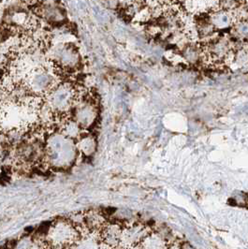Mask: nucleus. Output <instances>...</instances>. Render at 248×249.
<instances>
[{
	"mask_svg": "<svg viewBox=\"0 0 248 249\" xmlns=\"http://www.w3.org/2000/svg\"><path fill=\"white\" fill-rule=\"evenodd\" d=\"M46 159L45 145L37 139H25L15 145L13 160L22 164L31 166Z\"/></svg>",
	"mask_w": 248,
	"mask_h": 249,
	"instance_id": "nucleus-7",
	"label": "nucleus"
},
{
	"mask_svg": "<svg viewBox=\"0 0 248 249\" xmlns=\"http://www.w3.org/2000/svg\"><path fill=\"white\" fill-rule=\"evenodd\" d=\"M40 16L45 23L52 25L64 24L67 21V12L58 3H43L40 7Z\"/></svg>",
	"mask_w": 248,
	"mask_h": 249,
	"instance_id": "nucleus-11",
	"label": "nucleus"
},
{
	"mask_svg": "<svg viewBox=\"0 0 248 249\" xmlns=\"http://www.w3.org/2000/svg\"><path fill=\"white\" fill-rule=\"evenodd\" d=\"M18 1L23 2V3H33V2H35L36 0H18Z\"/></svg>",
	"mask_w": 248,
	"mask_h": 249,
	"instance_id": "nucleus-18",
	"label": "nucleus"
},
{
	"mask_svg": "<svg viewBox=\"0 0 248 249\" xmlns=\"http://www.w3.org/2000/svg\"><path fill=\"white\" fill-rule=\"evenodd\" d=\"M51 64L58 72L73 73L82 65V56L73 43H62L54 46L48 57Z\"/></svg>",
	"mask_w": 248,
	"mask_h": 249,
	"instance_id": "nucleus-5",
	"label": "nucleus"
},
{
	"mask_svg": "<svg viewBox=\"0 0 248 249\" xmlns=\"http://www.w3.org/2000/svg\"><path fill=\"white\" fill-rule=\"evenodd\" d=\"M152 230L153 228L138 222L125 225L122 230L119 249H140L142 242Z\"/></svg>",
	"mask_w": 248,
	"mask_h": 249,
	"instance_id": "nucleus-9",
	"label": "nucleus"
},
{
	"mask_svg": "<svg viewBox=\"0 0 248 249\" xmlns=\"http://www.w3.org/2000/svg\"><path fill=\"white\" fill-rule=\"evenodd\" d=\"M123 226L119 223H108L103 226L98 234V240L101 248L119 249L122 236Z\"/></svg>",
	"mask_w": 248,
	"mask_h": 249,
	"instance_id": "nucleus-10",
	"label": "nucleus"
},
{
	"mask_svg": "<svg viewBox=\"0 0 248 249\" xmlns=\"http://www.w3.org/2000/svg\"><path fill=\"white\" fill-rule=\"evenodd\" d=\"M45 150L46 160L53 167L66 169L74 161L78 148L74 140L59 132L50 136L45 143Z\"/></svg>",
	"mask_w": 248,
	"mask_h": 249,
	"instance_id": "nucleus-3",
	"label": "nucleus"
},
{
	"mask_svg": "<svg viewBox=\"0 0 248 249\" xmlns=\"http://www.w3.org/2000/svg\"><path fill=\"white\" fill-rule=\"evenodd\" d=\"M84 95L85 94L81 95L79 100L75 103L74 107L72 108L74 111L72 118L83 129H87L93 125L97 120L98 109L95 102L84 100Z\"/></svg>",
	"mask_w": 248,
	"mask_h": 249,
	"instance_id": "nucleus-8",
	"label": "nucleus"
},
{
	"mask_svg": "<svg viewBox=\"0 0 248 249\" xmlns=\"http://www.w3.org/2000/svg\"><path fill=\"white\" fill-rule=\"evenodd\" d=\"M104 6L109 10H116L120 5V0H102Z\"/></svg>",
	"mask_w": 248,
	"mask_h": 249,
	"instance_id": "nucleus-16",
	"label": "nucleus"
},
{
	"mask_svg": "<svg viewBox=\"0 0 248 249\" xmlns=\"http://www.w3.org/2000/svg\"><path fill=\"white\" fill-rule=\"evenodd\" d=\"M236 48L226 37H212L200 45V61L211 69H222L233 63Z\"/></svg>",
	"mask_w": 248,
	"mask_h": 249,
	"instance_id": "nucleus-1",
	"label": "nucleus"
},
{
	"mask_svg": "<svg viewBox=\"0 0 248 249\" xmlns=\"http://www.w3.org/2000/svg\"><path fill=\"white\" fill-rule=\"evenodd\" d=\"M81 239V232L76 225L69 220L54 221L50 227L46 242L51 248L63 249L71 248L78 244Z\"/></svg>",
	"mask_w": 248,
	"mask_h": 249,
	"instance_id": "nucleus-6",
	"label": "nucleus"
},
{
	"mask_svg": "<svg viewBox=\"0 0 248 249\" xmlns=\"http://www.w3.org/2000/svg\"><path fill=\"white\" fill-rule=\"evenodd\" d=\"M81 95V91L76 89L72 84L64 82L55 86L43 99L54 114L55 120L59 116L61 122L69 116Z\"/></svg>",
	"mask_w": 248,
	"mask_h": 249,
	"instance_id": "nucleus-2",
	"label": "nucleus"
},
{
	"mask_svg": "<svg viewBox=\"0 0 248 249\" xmlns=\"http://www.w3.org/2000/svg\"><path fill=\"white\" fill-rule=\"evenodd\" d=\"M59 72L53 68L49 60L29 71L23 80V85L30 95L44 98L50 91L57 86Z\"/></svg>",
	"mask_w": 248,
	"mask_h": 249,
	"instance_id": "nucleus-4",
	"label": "nucleus"
},
{
	"mask_svg": "<svg viewBox=\"0 0 248 249\" xmlns=\"http://www.w3.org/2000/svg\"><path fill=\"white\" fill-rule=\"evenodd\" d=\"M220 9H224L232 13L233 10L242 6L243 0H220Z\"/></svg>",
	"mask_w": 248,
	"mask_h": 249,
	"instance_id": "nucleus-15",
	"label": "nucleus"
},
{
	"mask_svg": "<svg viewBox=\"0 0 248 249\" xmlns=\"http://www.w3.org/2000/svg\"><path fill=\"white\" fill-rule=\"evenodd\" d=\"M231 31L237 40L243 44H248V17L235 19Z\"/></svg>",
	"mask_w": 248,
	"mask_h": 249,
	"instance_id": "nucleus-13",
	"label": "nucleus"
},
{
	"mask_svg": "<svg viewBox=\"0 0 248 249\" xmlns=\"http://www.w3.org/2000/svg\"><path fill=\"white\" fill-rule=\"evenodd\" d=\"M76 146L78 151L83 153L84 155L90 156L92 155L96 149V142L95 139L89 135L82 134L80 137L76 140Z\"/></svg>",
	"mask_w": 248,
	"mask_h": 249,
	"instance_id": "nucleus-14",
	"label": "nucleus"
},
{
	"mask_svg": "<svg viewBox=\"0 0 248 249\" xmlns=\"http://www.w3.org/2000/svg\"><path fill=\"white\" fill-rule=\"evenodd\" d=\"M208 18L211 25L216 31L231 28L235 21L232 13L224 9L212 11V13L208 14Z\"/></svg>",
	"mask_w": 248,
	"mask_h": 249,
	"instance_id": "nucleus-12",
	"label": "nucleus"
},
{
	"mask_svg": "<svg viewBox=\"0 0 248 249\" xmlns=\"http://www.w3.org/2000/svg\"><path fill=\"white\" fill-rule=\"evenodd\" d=\"M43 3H59V0H41Z\"/></svg>",
	"mask_w": 248,
	"mask_h": 249,
	"instance_id": "nucleus-17",
	"label": "nucleus"
}]
</instances>
